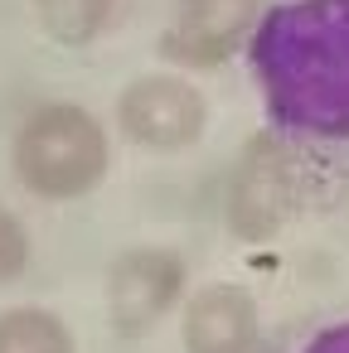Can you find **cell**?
I'll use <instances>...</instances> for the list:
<instances>
[{"instance_id": "5b68a950", "label": "cell", "mask_w": 349, "mask_h": 353, "mask_svg": "<svg viewBox=\"0 0 349 353\" xmlns=\"http://www.w3.org/2000/svg\"><path fill=\"white\" fill-rule=\"evenodd\" d=\"M189 266L175 247H126L107 266V319L122 339L151 334L185 295Z\"/></svg>"}, {"instance_id": "3957f363", "label": "cell", "mask_w": 349, "mask_h": 353, "mask_svg": "<svg viewBox=\"0 0 349 353\" xmlns=\"http://www.w3.org/2000/svg\"><path fill=\"white\" fill-rule=\"evenodd\" d=\"M296 213V155L281 131H262L233 165L228 179V232L243 242H267Z\"/></svg>"}, {"instance_id": "8fae6325", "label": "cell", "mask_w": 349, "mask_h": 353, "mask_svg": "<svg viewBox=\"0 0 349 353\" xmlns=\"http://www.w3.org/2000/svg\"><path fill=\"white\" fill-rule=\"evenodd\" d=\"M296 353H349V314H344V319H330V324H320V329H310V334L296 343Z\"/></svg>"}, {"instance_id": "8992f818", "label": "cell", "mask_w": 349, "mask_h": 353, "mask_svg": "<svg viewBox=\"0 0 349 353\" xmlns=\"http://www.w3.org/2000/svg\"><path fill=\"white\" fill-rule=\"evenodd\" d=\"M272 0H180L170 30L160 34V59L175 68H218L228 63L257 30Z\"/></svg>"}, {"instance_id": "ba28073f", "label": "cell", "mask_w": 349, "mask_h": 353, "mask_svg": "<svg viewBox=\"0 0 349 353\" xmlns=\"http://www.w3.org/2000/svg\"><path fill=\"white\" fill-rule=\"evenodd\" d=\"M39 30L64 44V49H88L93 39L107 34L112 15H117V0H30Z\"/></svg>"}, {"instance_id": "6da1fadb", "label": "cell", "mask_w": 349, "mask_h": 353, "mask_svg": "<svg viewBox=\"0 0 349 353\" xmlns=\"http://www.w3.org/2000/svg\"><path fill=\"white\" fill-rule=\"evenodd\" d=\"M272 131L286 141H349V0H276L247 39Z\"/></svg>"}, {"instance_id": "52a82bcc", "label": "cell", "mask_w": 349, "mask_h": 353, "mask_svg": "<svg viewBox=\"0 0 349 353\" xmlns=\"http://www.w3.org/2000/svg\"><path fill=\"white\" fill-rule=\"evenodd\" d=\"M180 339H185V353H257L262 343L257 300L233 281L199 285L185 300Z\"/></svg>"}, {"instance_id": "7a4b0ae2", "label": "cell", "mask_w": 349, "mask_h": 353, "mask_svg": "<svg viewBox=\"0 0 349 353\" xmlns=\"http://www.w3.org/2000/svg\"><path fill=\"white\" fill-rule=\"evenodd\" d=\"M10 165L25 194L44 203H73L107 179L112 141L88 107L39 102L10 141Z\"/></svg>"}, {"instance_id": "277c9868", "label": "cell", "mask_w": 349, "mask_h": 353, "mask_svg": "<svg viewBox=\"0 0 349 353\" xmlns=\"http://www.w3.org/2000/svg\"><path fill=\"white\" fill-rule=\"evenodd\" d=\"M117 126H122V136L131 145L175 155V150H189L204 136L209 102L180 73H146V78H136V83L122 88V97H117Z\"/></svg>"}, {"instance_id": "9c48e42d", "label": "cell", "mask_w": 349, "mask_h": 353, "mask_svg": "<svg viewBox=\"0 0 349 353\" xmlns=\"http://www.w3.org/2000/svg\"><path fill=\"white\" fill-rule=\"evenodd\" d=\"M0 353H78L73 329L44 305L0 310Z\"/></svg>"}, {"instance_id": "30bf717a", "label": "cell", "mask_w": 349, "mask_h": 353, "mask_svg": "<svg viewBox=\"0 0 349 353\" xmlns=\"http://www.w3.org/2000/svg\"><path fill=\"white\" fill-rule=\"evenodd\" d=\"M25 266H30V232L10 208H0V285L20 281Z\"/></svg>"}]
</instances>
